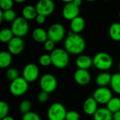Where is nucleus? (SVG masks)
I'll return each mask as SVG.
<instances>
[{"mask_svg": "<svg viewBox=\"0 0 120 120\" xmlns=\"http://www.w3.org/2000/svg\"><path fill=\"white\" fill-rule=\"evenodd\" d=\"M109 34L110 38L116 41H120V23L114 22L109 28Z\"/></svg>", "mask_w": 120, "mask_h": 120, "instance_id": "obj_23", "label": "nucleus"}, {"mask_svg": "<svg viewBox=\"0 0 120 120\" xmlns=\"http://www.w3.org/2000/svg\"><path fill=\"white\" fill-rule=\"evenodd\" d=\"M22 120H41V117L36 112L30 111L22 115Z\"/></svg>", "mask_w": 120, "mask_h": 120, "instance_id": "obj_33", "label": "nucleus"}, {"mask_svg": "<svg viewBox=\"0 0 120 120\" xmlns=\"http://www.w3.org/2000/svg\"><path fill=\"white\" fill-rule=\"evenodd\" d=\"M13 6V1L12 0H1L0 1V7L2 11H8L12 9Z\"/></svg>", "mask_w": 120, "mask_h": 120, "instance_id": "obj_32", "label": "nucleus"}, {"mask_svg": "<svg viewBox=\"0 0 120 120\" xmlns=\"http://www.w3.org/2000/svg\"><path fill=\"white\" fill-rule=\"evenodd\" d=\"M31 107H32V104L30 101L28 100H24L20 103V106H19V110H20V112L22 115H25L30 112Z\"/></svg>", "mask_w": 120, "mask_h": 120, "instance_id": "obj_27", "label": "nucleus"}, {"mask_svg": "<svg viewBox=\"0 0 120 120\" xmlns=\"http://www.w3.org/2000/svg\"><path fill=\"white\" fill-rule=\"evenodd\" d=\"M50 56L52 65L58 69H63L69 63L70 57L65 49H56L51 53Z\"/></svg>", "mask_w": 120, "mask_h": 120, "instance_id": "obj_2", "label": "nucleus"}, {"mask_svg": "<svg viewBox=\"0 0 120 120\" xmlns=\"http://www.w3.org/2000/svg\"><path fill=\"white\" fill-rule=\"evenodd\" d=\"M37 100L41 103H44L49 100V94L44 91H41L37 96Z\"/></svg>", "mask_w": 120, "mask_h": 120, "instance_id": "obj_36", "label": "nucleus"}, {"mask_svg": "<svg viewBox=\"0 0 120 120\" xmlns=\"http://www.w3.org/2000/svg\"><path fill=\"white\" fill-rule=\"evenodd\" d=\"M25 43L22 38L14 37L8 43V51L11 55H18L24 49Z\"/></svg>", "mask_w": 120, "mask_h": 120, "instance_id": "obj_13", "label": "nucleus"}, {"mask_svg": "<svg viewBox=\"0 0 120 120\" xmlns=\"http://www.w3.org/2000/svg\"><path fill=\"white\" fill-rule=\"evenodd\" d=\"M11 30L13 32L14 37L22 38L25 36L29 31V24L27 20L23 17H17V18L12 22Z\"/></svg>", "mask_w": 120, "mask_h": 120, "instance_id": "obj_4", "label": "nucleus"}, {"mask_svg": "<svg viewBox=\"0 0 120 120\" xmlns=\"http://www.w3.org/2000/svg\"><path fill=\"white\" fill-rule=\"evenodd\" d=\"M44 48L46 51H49V52L51 53L53 50L56 49H55V42L50 40V39H48L44 44Z\"/></svg>", "mask_w": 120, "mask_h": 120, "instance_id": "obj_35", "label": "nucleus"}, {"mask_svg": "<svg viewBox=\"0 0 120 120\" xmlns=\"http://www.w3.org/2000/svg\"><path fill=\"white\" fill-rule=\"evenodd\" d=\"M6 77L11 80V82L16 79L18 77H19V72L18 70L14 68H10L6 71Z\"/></svg>", "mask_w": 120, "mask_h": 120, "instance_id": "obj_29", "label": "nucleus"}, {"mask_svg": "<svg viewBox=\"0 0 120 120\" xmlns=\"http://www.w3.org/2000/svg\"><path fill=\"white\" fill-rule=\"evenodd\" d=\"M13 37L14 34L11 28H4L0 31V41L3 43H8Z\"/></svg>", "mask_w": 120, "mask_h": 120, "instance_id": "obj_25", "label": "nucleus"}, {"mask_svg": "<svg viewBox=\"0 0 120 120\" xmlns=\"http://www.w3.org/2000/svg\"><path fill=\"white\" fill-rule=\"evenodd\" d=\"M47 32L49 39L54 41L55 43L61 41L65 35V28L63 25L60 23H54L51 25L49 27Z\"/></svg>", "mask_w": 120, "mask_h": 120, "instance_id": "obj_8", "label": "nucleus"}, {"mask_svg": "<svg viewBox=\"0 0 120 120\" xmlns=\"http://www.w3.org/2000/svg\"><path fill=\"white\" fill-rule=\"evenodd\" d=\"M85 27V20L80 16H78L70 21L71 31L75 34H79Z\"/></svg>", "mask_w": 120, "mask_h": 120, "instance_id": "obj_17", "label": "nucleus"}, {"mask_svg": "<svg viewBox=\"0 0 120 120\" xmlns=\"http://www.w3.org/2000/svg\"><path fill=\"white\" fill-rule=\"evenodd\" d=\"M94 66L98 70L105 71L110 70L113 65V60L110 55L105 52L96 53L93 58Z\"/></svg>", "mask_w": 120, "mask_h": 120, "instance_id": "obj_3", "label": "nucleus"}, {"mask_svg": "<svg viewBox=\"0 0 120 120\" xmlns=\"http://www.w3.org/2000/svg\"><path fill=\"white\" fill-rule=\"evenodd\" d=\"M9 112V107L8 104L4 101L0 102V119H3L8 116Z\"/></svg>", "mask_w": 120, "mask_h": 120, "instance_id": "obj_31", "label": "nucleus"}, {"mask_svg": "<svg viewBox=\"0 0 120 120\" xmlns=\"http://www.w3.org/2000/svg\"><path fill=\"white\" fill-rule=\"evenodd\" d=\"M12 63V55L8 51H1L0 53V67L6 68Z\"/></svg>", "mask_w": 120, "mask_h": 120, "instance_id": "obj_22", "label": "nucleus"}, {"mask_svg": "<svg viewBox=\"0 0 120 120\" xmlns=\"http://www.w3.org/2000/svg\"><path fill=\"white\" fill-rule=\"evenodd\" d=\"M16 18H17L16 13H15L14 10L11 9V10L4 11V20H6L7 22H13Z\"/></svg>", "mask_w": 120, "mask_h": 120, "instance_id": "obj_28", "label": "nucleus"}, {"mask_svg": "<svg viewBox=\"0 0 120 120\" xmlns=\"http://www.w3.org/2000/svg\"><path fill=\"white\" fill-rule=\"evenodd\" d=\"M64 46L68 53L79 55L85 50L86 42L84 39L79 34H75L70 31L65 40Z\"/></svg>", "mask_w": 120, "mask_h": 120, "instance_id": "obj_1", "label": "nucleus"}, {"mask_svg": "<svg viewBox=\"0 0 120 120\" xmlns=\"http://www.w3.org/2000/svg\"><path fill=\"white\" fill-rule=\"evenodd\" d=\"M73 3H74L77 6L79 7V6H81V4H82V1L81 0H74V1H73Z\"/></svg>", "mask_w": 120, "mask_h": 120, "instance_id": "obj_39", "label": "nucleus"}, {"mask_svg": "<svg viewBox=\"0 0 120 120\" xmlns=\"http://www.w3.org/2000/svg\"><path fill=\"white\" fill-rule=\"evenodd\" d=\"M39 85L42 91L49 94L53 92L56 89L58 82L53 75L45 74L40 78Z\"/></svg>", "mask_w": 120, "mask_h": 120, "instance_id": "obj_7", "label": "nucleus"}, {"mask_svg": "<svg viewBox=\"0 0 120 120\" xmlns=\"http://www.w3.org/2000/svg\"><path fill=\"white\" fill-rule=\"evenodd\" d=\"M75 63L78 69L87 70L88 69L91 68L92 65H94L93 58H91L90 56L87 55H79L77 58Z\"/></svg>", "mask_w": 120, "mask_h": 120, "instance_id": "obj_15", "label": "nucleus"}, {"mask_svg": "<svg viewBox=\"0 0 120 120\" xmlns=\"http://www.w3.org/2000/svg\"><path fill=\"white\" fill-rule=\"evenodd\" d=\"M91 75L87 70L77 69L74 74V79L77 84L81 86L87 85L91 81Z\"/></svg>", "mask_w": 120, "mask_h": 120, "instance_id": "obj_14", "label": "nucleus"}, {"mask_svg": "<svg viewBox=\"0 0 120 120\" xmlns=\"http://www.w3.org/2000/svg\"><path fill=\"white\" fill-rule=\"evenodd\" d=\"M93 98L98 104L107 105L112 98V93L111 90L107 87H98L94 92Z\"/></svg>", "mask_w": 120, "mask_h": 120, "instance_id": "obj_9", "label": "nucleus"}, {"mask_svg": "<svg viewBox=\"0 0 120 120\" xmlns=\"http://www.w3.org/2000/svg\"><path fill=\"white\" fill-rule=\"evenodd\" d=\"M112 79V75L108 72L100 73L96 78V83L99 87H106L110 84Z\"/></svg>", "mask_w": 120, "mask_h": 120, "instance_id": "obj_20", "label": "nucleus"}, {"mask_svg": "<svg viewBox=\"0 0 120 120\" xmlns=\"http://www.w3.org/2000/svg\"><path fill=\"white\" fill-rule=\"evenodd\" d=\"M119 70H120V65H119Z\"/></svg>", "mask_w": 120, "mask_h": 120, "instance_id": "obj_43", "label": "nucleus"}, {"mask_svg": "<svg viewBox=\"0 0 120 120\" xmlns=\"http://www.w3.org/2000/svg\"><path fill=\"white\" fill-rule=\"evenodd\" d=\"M32 38L39 43H45L48 39V32L41 27H37L32 32Z\"/></svg>", "mask_w": 120, "mask_h": 120, "instance_id": "obj_18", "label": "nucleus"}, {"mask_svg": "<svg viewBox=\"0 0 120 120\" xmlns=\"http://www.w3.org/2000/svg\"><path fill=\"white\" fill-rule=\"evenodd\" d=\"M28 88V82L22 77H19L11 82L9 91L14 96H21L27 91Z\"/></svg>", "mask_w": 120, "mask_h": 120, "instance_id": "obj_5", "label": "nucleus"}, {"mask_svg": "<svg viewBox=\"0 0 120 120\" xmlns=\"http://www.w3.org/2000/svg\"><path fill=\"white\" fill-rule=\"evenodd\" d=\"M35 7L38 14L46 17L53 12L55 4L51 0H40L37 3Z\"/></svg>", "mask_w": 120, "mask_h": 120, "instance_id": "obj_11", "label": "nucleus"}, {"mask_svg": "<svg viewBox=\"0 0 120 120\" xmlns=\"http://www.w3.org/2000/svg\"><path fill=\"white\" fill-rule=\"evenodd\" d=\"M98 103L93 97H89L86 98L83 105L84 112L88 115H93L98 110Z\"/></svg>", "mask_w": 120, "mask_h": 120, "instance_id": "obj_16", "label": "nucleus"}, {"mask_svg": "<svg viewBox=\"0 0 120 120\" xmlns=\"http://www.w3.org/2000/svg\"></svg>", "mask_w": 120, "mask_h": 120, "instance_id": "obj_44", "label": "nucleus"}, {"mask_svg": "<svg viewBox=\"0 0 120 120\" xmlns=\"http://www.w3.org/2000/svg\"><path fill=\"white\" fill-rule=\"evenodd\" d=\"M63 17L68 20H72L75 18L79 16V7L77 6L72 0L69 3L65 4L62 11Z\"/></svg>", "mask_w": 120, "mask_h": 120, "instance_id": "obj_12", "label": "nucleus"}, {"mask_svg": "<svg viewBox=\"0 0 120 120\" xmlns=\"http://www.w3.org/2000/svg\"><path fill=\"white\" fill-rule=\"evenodd\" d=\"M35 20H36V22L38 24L41 25V24H44L45 22V21H46V16L40 15V14H38L37 16L36 17Z\"/></svg>", "mask_w": 120, "mask_h": 120, "instance_id": "obj_37", "label": "nucleus"}, {"mask_svg": "<svg viewBox=\"0 0 120 120\" xmlns=\"http://www.w3.org/2000/svg\"><path fill=\"white\" fill-rule=\"evenodd\" d=\"M112 113H115L120 110V98L112 97L108 103L106 107Z\"/></svg>", "mask_w": 120, "mask_h": 120, "instance_id": "obj_24", "label": "nucleus"}, {"mask_svg": "<svg viewBox=\"0 0 120 120\" xmlns=\"http://www.w3.org/2000/svg\"><path fill=\"white\" fill-rule=\"evenodd\" d=\"M113 120H120V110L113 114Z\"/></svg>", "mask_w": 120, "mask_h": 120, "instance_id": "obj_38", "label": "nucleus"}, {"mask_svg": "<svg viewBox=\"0 0 120 120\" xmlns=\"http://www.w3.org/2000/svg\"><path fill=\"white\" fill-rule=\"evenodd\" d=\"M39 75V68L34 63H29L26 65L22 70V77L28 83L36 81L38 79Z\"/></svg>", "mask_w": 120, "mask_h": 120, "instance_id": "obj_10", "label": "nucleus"}, {"mask_svg": "<svg viewBox=\"0 0 120 120\" xmlns=\"http://www.w3.org/2000/svg\"><path fill=\"white\" fill-rule=\"evenodd\" d=\"M22 17L27 20H31L35 19L38 15L36 7L32 5L25 6L22 10Z\"/></svg>", "mask_w": 120, "mask_h": 120, "instance_id": "obj_21", "label": "nucleus"}, {"mask_svg": "<svg viewBox=\"0 0 120 120\" xmlns=\"http://www.w3.org/2000/svg\"><path fill=\"white\" fill-rule=\"evenodd\" d=\"M15 2H17V3H22V2H24V0H16Z\"/></svg>", "mask_w": 120, "mask_h": 120, "instance_id": "obj_42", "label": "nucleus"}, {"mask_svg": "<svg viewBox=\"0 0 120 120\" xmlns=\"http://www.w3.org/2000/svg\"><path fill=\"white\" fill-rule=\"evenodd\" d=\"M67 112L62 103H54L48 109L47 117L49 120H65Z\"/></svg>", "mask_w": 120, "mask_h": 120, "instance_id": "obj_6", "label": "nucleus"}, {"mask_svg": "<svg viewBox=\"0 0 120 120\" xmlns=\"http://www.w3.org/2000/svg\"><path fill=\"white\" fill-rule=\"evenodd\" d=\"M79 114L75 110H70L67 112L65 120H79Z\"/></svg>", "mask_w": 120, "mask_h": 120, "instance_id": "obj_34", "label": "nucleus"}, {"mask_svg": "<svg viewBox=\"0 0 120 120\" xmlns=\"http://www.w3.org/2000/svg\"><path fill=\"white\" fill-rule=\"evenodd\" d=\"M94 120H113V113L107 108H100L94 115Z\"/></svg>", "mask_w": 120, "mask_h": 120, "instance_id": "obj_19", "label": "nucleus"}, {"mask_svg": "<svg viewBox=\"0 0 120 120\" xmlns=\"http://www.w3.org/2000/svg\"><path fill=\"white\" fill-rule=\"evenodd\" d=\"M39 64L44 67H47V66L50 65L51 64H52L51 56L49 54H47V53L42 54L39 57Z\"/></svg>", "mask_w": 120, "mask_h": 120, "instance_id": "obj_30", "label": "nucleus"}, {"mask_svg": "<svg viewBox=\"0 0 120 120\" xmlns=\"http://www.w3.org/2000/svg\"><path fill=\"white\" fill-rule=\"evenodd\" d=\"M110 86L114 92L120 95V73H115L112 75Z\"/></svg>", "mask_w": 120, "mask_h": 120, "instance_id": "obj_26", "label": "nucleus"}, {"mask_svg": "<svg viewBox=\"0 0 120 120\" xmlns=\"http://www.w3.org/2000/svg\"><path fill=\"white\" fill-rule=\"evenodd\" d=\"M4 20V11L0 10V22H1Z\"/></svg>", "mask_w": 120, "mask_h": 120, "instance_id": "obj_40", "label": "nucleus"}, {"mask_svg": "<svg viewBox=\"0 0 120 120\" xmlns=\"http://www.w3.org/2000/svg\"><path fill=\"white\" fill-rule=\"evenodd\" d=\"M1 120H15L13 119V117H11V116H6V117H5L4 118H3V119H1Z\"/></svg>", "mask_w": 120, "mask_h": 120, "instance_id": "obj_41", "label": "nucleus"}]
</instances>
